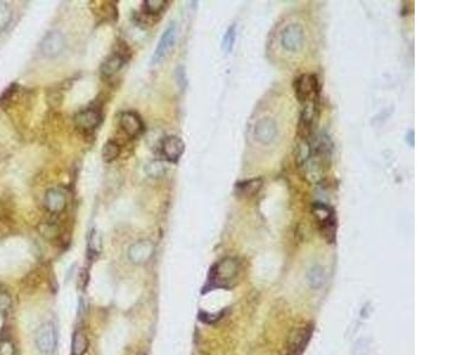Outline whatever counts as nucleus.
Segmentation results:
<instances>
[{
    "instance_id": "f257e3e1",
    "label": "nucleus",
    "mask_w": 474,
    "mask_h": 355,
    "mask_svg": "<svg viewBox=\"0 0 474 355\" xmlns=\"http://www.w3.org/2000/svg\"><path fill=\"white\" fill-rule=\"evenodd\" d=\"M312 214L316 218V226L322 238L330 244L336 242L337 219L334 210L326 204L313 203Z\"/></svg>"
},
{
    "instance_id": "f03ea898",
    "label": "nucleus",
    "mask_w": 474,
    "mask_h": 355,
    "mask_svg": "<svg viewBox=\"0 0 474 355\" xmlns=\"http://www.w3.org/2000/svg\"><path fill=\"white\" fill-rule=\"evenodd\" d=\"M293 88L296 100L301 105L318 103L319 99V81L314 73H302L293 82Z\"/></svg>"
},
{
    "instance_id": "7ed1b4c3",
    "label": "nucleus",
    "mask_w": 474,
    "mask_h": 355,
    "mask_svg": "<svg viewBox=\"0 0 474 355\" xmlns=\"http://www.w3.org/2000/svg\"><path fill=\"white\" fill-rule=\"evenodd\" d=\"M238 269V262L236 258L228 257L222 259L221 262L216 263L211 269L210 283L213 286H225L237 276Z\"/></svg>"
},
{
    "instance_id": "20e7f679",
    "label": "nucleus",
    "mask_w": 474,
    "mask_h": 355,
    "mask_svg": "<svg viewBox=\"0 0 474 355\" xmlns=\"http://www.w3.org/2000/svg\"><path fill=\"white\" fill-rule=\"evenodd\" d=\"M313 333V324H305L290 331L287 341V354L301 355L306 349Z\"/></svg>"
},
{
    "instance_id": "39448f33",
    "label": "nucleus",
    "mask_w": 474,
    "mask_h": 355,
    "mask_svg": "<svg viewBox=\"0 0 474 355\" xmlns=\"http://www.w3.org/2000/svg\"><path fill=\"white\" fill-rule=\"evenodd\" d=\"M36 345L43 354L50 355L55 352L57 346V331L52 322H45L40 325L36 334Z\"/></svg>"
},
{
    "instance_id": "423d86ee",
    "label": "nucleus",
    "mask_w": 474,
    "mask_h": 355,
    "mask_svg": "<svg viewBox=\"0 0 474 355\" xmlns=\"http://www.w3.org/2000/svg\"><path fill=\"white\" fill-rule=\"evenodd\" d=\"M120 50L118 51L113 52L111 56H108L103 63L101 64V73H102L105 77H112L114 76L118 71L121 70V68L123 67L124 63L128 61L129 58V47L127 45H124L123 43H121Z\"/></svg>"
},
{
    "instance_id": "0eeeda50",
    "label": "nucleus",
    "mask_w": 474,
    "mask_h": 355,
    "mask_svg": "<svg viewBox=\"0 0 474 355\" xmlns=\"http://www.w3.org/2000/svg\"><path fill=\"white\" fill-rule=\"evenodd\" d=\"M176 38L177 28L176 25H174V23H171L170 25L166 28L161 37H160L158 45H157L156 50H154L152 59H151V64H158L165 58V56L170 52V50L173 47L174 43H176Z\"/></svg>"
},
{
    "instance_id": "6e6552de",
    "label": "nucleus",
    "mask_w": 474,
    "mask_h": 355,
    "mask_svg": "<svg viewBox=\"0 0 474 355\" xmlns=\"http://www.w3.org/2000/svg\"><path fill=\"white\" fill-rule=\"evenodd\" d=\"M120 128L128 138H136L140 136L145 130V124L142 122L140 115L138 112L127 110L121 112L120 118Z\"/></svg>"
},
{
    "instance_id": "1a4fd4ad",
    "label": "nucleus",
    "mask_w": 474,
    "mask_h": 355,
    "mask_svg": "<svg viewBox=\"0 0 474 355\" xmlns=\"http://www.w3.org/2000/svg\"><path fill=\"white\" fill-rule=\"evenodd\" d=\"M101 121H102V115L100 110L95 108H87L79 111L74 117L75 126L84 133H90L96 129L100 126Z\"/></svg>"
},
{
    "instance_id": "9d476101",
    "label": "nucleus",
    "mask_w": 474,
    "mask_h": 355,
    "mask_svg": "<svg viewBox=\"0 0 474 355\" xmlns=\"http://www.w3.org/2000/svg\"><path fill=\"white\" fill-rule=\"evenodd\" d=\"M185 150V143L178 136H167L160 143V152L161 155L167 160L168 162L176 164L182 158Z\"/></svg>"
},
{
    "instance_id": "9b49d317",
    "label": "nucleus",
    "mask_w": 474,
    "mask_h": 355,
    "mask_svg": "<svg viewBox=\"0 0 474 355\" xmlns=\"http://www.w3.org/2000/svg\"><path fill=\"white\" fill-rule=\"evenodd\" d=\"M153 253L154 244L147 239L136 242L128 248V258L134 264H144L152 258Z\"/></svg>"
},
{
    "instance_id": "f8f14e48",
    "label": "nucleus",
    "mask_w": 474,
    "mask_h": 355,
    "mask_svg": "<svg viewBox=\"0 0 474 355\" xmlns=\"http://www.w3.org/2000/svg\"><path fill=\"white\" fill-rule=\"evenodd\" d=\"M65 46L64 36L58 31L49 32L40 43V50L46 57H56Z\"/></svg>"
},
{
    "instance_id": "ddd939ff",
    "label": "nucleus",
    "mask_w": 474,
    "mask_h": 355,
    "mask_svg": "<svg viewBox=\"0 0 474 355\" xmlns=\"http://www.w3.org/2000/svg\"><path fill=\"white\" fill-rule=\"evenodd\" d=\"M44 206L50 213H57L63 212V210L67 206V198L61 189L51 188L46 191L45 195H44Z\"/></svg>"
},
{
    "instance_id": "4468645a",
    "label": "nucleus",
    "mask_w": 474,
    "mask_h": 355,
    "mask_svg": "<svg viewBox=\"0 0 474 355\" xmlns=\"http://www.w3.org/2000/svg\"><path fill=\"white\" fill-rule=\"evenodd\" d=\"M262 185L263 180L261 179V178H256V179H249L244 180V181L237 182L235 189L236 193L238 194L239 197L251 198L259 193L260 189L262 188Z\"/></svg>"
},
{
    "instance_id": "2eb2a0df",
    "label": "nucleus",
    "mask_w": 474,
    "mask_h": 355,
    "mask_svg": "<svg viewBox=\"0 0 474 355\" xmlns=\"http://www.w3.org/2000/svg\"><path fill=\"white\" fill-rule=\"evenodd\" d=\"M88 337L82 331L76 330L71 341V355H84L88 351Z\"/></svg>"
},
{
    "instance_id": "dca6fc26",
    "label": "nucleus",
    "mask_w": 474,
    "mask_h": 355,
    "mask_svg": "<svg viewBox=\"0 0 474 355\" xmlns=\"http://www.w3.org/2000/svg\"><path fill=\"white\" fill-rule=\"evenodd\" d=\"M121 148L120 144L118 143L117 141L114 140H108L103 144L102 147V159L105 162H113L114 160H117L120 155Z\"/></svg>"
},
{
    "instance_id": "f3484780",
    "label": "nucleus",
    "mask_w": 474,
    "mask_h": 355,
    "mask_svg": "<svg viewBox=\"0 0 474 355\" xmlns=\"http://www.w3.org/2000/svg\"><path fill=\"white\" fill-rule=\"evenodd\" d=\"M168 2L164 1V0H147V1H144L145 14H148V16H159V14H161L162 12L165 11Z\"/></svg>"
},
{
    "instance_id": "a211bd4d",
    "label": "nucleus",
    "mask_w": 474,
    "mask_h": 355,
    "mask_svg": "<svg viewBox=\"0 0 474 355\" xmlns=\"http://www.w3.org/2000/svg\"><path fill=\"white\" fill-rule=\"evenodd\" d=\"M235 37H236V26L231 25L230 28L227 30V32H225L223 37V44H222V45H223V49L227 52H230L231 50H233L234 43H235Z\"/></svg>"
},
{
    "instance_id": "6ab92c4d",
    "label": "nucleus",
    "mask_w": 474,
    "mask_h": 355,
    "mask_svg": "<svg viewBox=\"0 0 474 355\" xmlns=\"http://www.w3.org/2000/svg\"><path fill=\"white\" fill-rule=\"evenodd\" d=\"M308 280H310V284L312 288H320V286L322 285V283H324V274H322V270H320V269H312L310 272V276H308Z\"/></svg>"
},
{
    "instance_id": "aec40b11",
    "label": "nucleus",
    "mask_w": 474,
    "mask_h": 355,
    "mask_svg": "<svg viewBox=\"0 0 474 355\" xmlns=\"http://www.w3.org/2000/svg\"><path fill=\"white\" fill-rule=\"evenodd\" d=\"M17 89L18 85L16 83H12L11 85H8V87L5 89L4 93L0 95V106H6L11 102L12 97L17 93Z\"/></svg>"
},
{
    "instance_id": "412c9836",
    "label": "nucleus",
    "mask_w": 474,
    "mask_h": 355,
    "mask_svg": "<svg viewBox=\"0 0 474 355\" xmlns=\"http://www.w3.org/2000/svg\"><path fill=\"white\" fill-rule=\"evenodd\" d=\"M146 172L150 177L158 178L165 173V167L160 161H152L147 165Z\"/></svg>"
},
{
    "instance_id": "4be33fe9",
    "label": "nucleus",
    "mask_w": 474,
    "mask_h": 355,
    "mask_svg": "<svg viewBox=\"0 0 474 355\" xmlns=\"http://www.w3.org/2000/svg\"><path fill=\"white\" fill-rule=\"evenodd\" d=\"M11 11L5 2H0V31L8 25L11 20Z\"/></svg>"
},
{
    "instance_id": "5701e85b",
    "label": "nucleus",
    "mask_w": 474,
    "mask_h": 355,
    "mask_svg": "<svg viewBox=\"0 0 474 355\" xmlns=\"http://www.w3.org/2000/svg\"><path fill=\"white\" fill-rule=\"evenodd\" d=\"M101 251V237L96 231H93L89 239V252L100 253Z\"/></svg>"
},
{
    "instance_id": "b1692460",
    "label": "nucleus",
    "mask_w": 474,
    "mask_h": 355,
    "mask_svg": "<svg viewBox=\"0 0 474 355\" xmlns=\"http://www.w3.org/2000/svg\"><path fill=\"white\" fill-rule=\"evenodd\" d=\"M14 348L10 341H4L0 343V355H13Z\"/></svg>"
}]
</instances>
